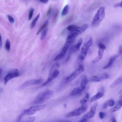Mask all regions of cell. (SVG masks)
Returning <instances> with one entry per match:
<instances>
[{"mask_svg": "<svg viewBox=\"0 0 122 122\" xmlns=\"http://www.w3.org/2000/svg\"><path fill=\"white\" fill-rule=\"evenodd\" d=\"M105 17V7L102 6L100 7L95 14L91 22L92 26L93 27H98L100 25Z\"/></svg>", "mask_w": 122, "mask_h": 122, "instance_id": "7a4b0ae2", "label": "cell"}, {"mask_svg": "<svg viewBox=\"0 0 122 122\" xmlns=\"http://www.w3.org/2000/svg\"><path fill=\"white\" fill-rule=\"evenodd\" d=\"M53 92L51 90H47L40 93L33 102V104H41L50 99L53 95Z\"/></svg>", "mask_w": 122, "mask_h": 122, "instance_id": "6da1fadb", "label": "cell"}, {"mask_svg": "<svg viewBox=\"0 0 122 122\" xmlns=\"http://www.w3.org/2000/svg\"><path fill=\"white\" fill-rule=\"evenodd\" d=\"M119 55H120V54L118 53V54H117V55H115L112 56V57H111L110 58V59H109V60L108 63H107V64L105 65V66H104L103 67L102 69H108V68H110V67L112 66V65L113 63L114 62V61L117 58V57H118V56H119Z\"/></svg>", "mask_w": 122, "mask_h": 122, "instance_id": "2e32d148", "label": "cell"}, {"mask_svg": "<svg viewBox=\"0 0 122 122\" xmlns=\"http://www.w3.org/2000/svg\"><path fill=\"white\" fill-rule=\"evenodd\" d=\"M5 49L7 51H9L10 48V43L9 40L7 39L6 41H5Z\"/></svg>", "mask_w": 122, "mask_h": 122, "instance_id": "f1b7e54d", "label": "cell"}, {"mask_svg": "<svg viewBox=\"0 0 122 122\" xmlns=\"http://www.w3.org/2000/svg\"><path fill=\"white\" fill-rule=\"evenodd\" d=\"M98 55L94 59L92 60V63H96L99 62L102 58L104 51L106 49V46L103 43H99L98 44Z\"/></svg>", "mask_w": 122, "mask_h": 122, "instance_id": "30bf717a", "label": "cell"}, {"mask_svg": "<svg viewBox=\"0 0 122 122\" xmlns=\"http://www.w3.org/2000/svg\"><path fill=\"white\" fill-rule=\"evenodd\" d=\"M2 45V37L0 34V48L1 49Z\"/></svg>", "mask_w": 122, "mask_h": 122, "instance_id": "74e56055", "label": "cell"}, {"mask_svg": "<svg viewBox=\"0 0 122 122\" xmlns=\"http://www.w3.org/2000/svg\"><path fill=\"white\" fill-rule=\"evenodd\" d=\"M121 58H122V55H121Z\"/></svg>", "mask_w": 122, "mask_h": 122, "instance_id": "ee69618b", "label": "cell"}, {"mask_svg": "<svg viewBox=\"0 0 122 122\" xmlns=\"http://www.w3.org/2000/svg\"><path fill=\"white\" fill-rule=\"evenodd\" d=\"M48 20H46V21L43 24V25L40 28V29H39V30H38V31H37V35H38L44 29H45V28L47 27V25H48Z\"/></svg>", "mask_w": 122, "mask_h": 122, "instance_id": "4316f807", "label": "cell"}, {"mask_svg": "<svg viewBox=\"0 0 122 122\" xmlns=\"http://www.w3.org/2000/svg\"><path fill=\"white\" fill-rule=\"evenodd\" d=\"M122 83V76L119 77L117 79H116L111 85L110 87L111 88H114L117 86L118 85L120 84V83Z\"/></svg>", "mask_w": 122, "mask_h": 122, "instance_id": "ffe728a7", "label": "cell"}, {"mask_svg": "<svg viewBox=\"0 0 122 122\" xmlns=\"http://www.w3.org/2000/svg\"><path fill=\"white\" fill-rule=\"evenodd\" d=\"M75 38H71V37H67L66 41L65 42V43L64 45L63 46V48H62L61 51L54 58L53 60L55 61L60 60L61 59H62L64 56L66 55L67 51L71 45L72 44V43L74 42L75 41Z\"/></svg>", "mask_w": 122, "mask_h": 122, "instance_id": "277c9868", "label": "cell"}, {"mask_svg": "<svg viewBox=\"0 0 122 122\" xmlns=\"http://www.w3.org/2000/svg\"><path fill=\"white\" fill-rule=\"evenodd\" d=\"M88 27L89 25L88 24H84L81 26H77L74 30L72 32L76 33L79 35V34L84 32L88 29Z\"/></svg>", "mask_w": 122, "mask_h": 122, "instance_id": "5bb4252c", "label": "cell"}, {"mask_svg": "<svg viewBox=\"0 0 122 122\" xmlns=\"http://www.w3.org/2000/svg\"><path fill=\"white\" fill-rule=\"evenodd\" d=\"M42 81V79H32L28 80L24 82L20 86V89H24L26 87H28L30 86L37 85L41 83Z\"/></svg>", "mask_w": 122, "mask_h": 122, "instance_id": "8fae6325", "label": "cell"}, {"mask_svg": "<svg viewBox=\"0 0 122 122\" xmlns=\"http://www.w3.org/2000/svg\"><path fill=\"white\" fill-rule=\"evenodd\" d=\"M23 112L24 114V115H32L35 113V112H34L30 110L29 109L25 110L24 111H23Z\"/></svg>", "mask_w": 122, "mask_h": 122, "instance_id": "83f0119b", "label": "cell"}, {"mask_svg": "<svg viewBox=\"0 0 122 122\" xmlns=\"http://www.w3.org/2000/svg\"><path fill=\"white\" fill-rule=\"evenodd\" d=\"M105 116V113L103 112H100L99 113V116L101 119H103Z\"/></svg>", "mask_w": 122, "mask_h": 122, "instance_id": "d6a6232c", "label": "cell"}, {"mask_svg": "<svg viewBox=\"0 0 122 122\" xmlns=\"http://www.w3.org/2000/svg\"><path fill=\"white\" fill-rule=\"evenodd\" d=\"M84 71V67L83 65L80 64L79 67L72 71L66 79V82H69L75 79L81 72Z\"/></svg>", "mask_w": 122, "mask_h": 122, "instance_id": "8992f818", "label": "cell"}, {"mask_svg": "<svg viewBox=\"0 0 122 122\" xmlns=\"http://www.w3.org/2000/svg\"><path fill=\"white\" fill-rule=\"evenodd\" d=\"M41 2L43 3H44V4H46V3H47L49 0H39Z\"/></svg>", "mask_w": 122, "mask_h": 122, "instance_id": "f35d334b", "label": "cell"}, {"mask_svg": "<svg viewBox=\"0 0 122 122\" xmlns=\"http://www.w3.org/2000/svg\"><path fill=\"white\" fill-rule=\"evenodd\" d=\"M87 83H88V79H87V78L86 76H84L82 77V80L81 81V86H80V87L84 90Z\"/></svg>", "mask_w": 122, "mask_h": 122, "instance_id": "44dd1931", "label": "cell"}, {"mask_svg": "<svg viewBox=\"0 0 122 122\" xmlns=\"http://www.w3.org/2000/svg\"><path fill=\"white\" fill-rule=\"evenodd\" d=\"M122 107V100H120L117 104L115 105V106L112 109V112H115L118 111H119L121 108Z\"/></svg>", "mask_w": 122, "mask_h": 122, "instance_id": "7402d4cb", "label": "cell"}, {"mask_svg": "<svg viewBox=\"0 0 122 122\" xmlns=\"http://www.w3.org/2000/svg\"><path fill=\"white\" fill-rule=\"evenodd\" d=\"M115 7H121L122 8V0L121 1V2H120V3H117L116 4H115L114 5Z\"/></svg>", "mask_w": 122, "mask_h": 122, "instance_id": "d590c367", "label": "cell"}, {"mask_svg": "<svg viewBox=\"0 0 122 122\" xmlns=\"http://www.w3.org/2000/svg\"><path fill=\"white\" fill-rule=\"evenodd\" d=\"M89 97H90V95H89V94L88 93H87L85 96L83 97V98H82L81 100L80 101V103L82 105V104H85L86 103L87 101L89 100Z\"/></svg>", "mask_w": 122, "mask_h": 122, "instance_id": "603a6c76", "label": "cell"}, {"mask_svg": "<svg viewBox=\"0 0 122 122\" xmlns=\"http://www.w3.org/2000/svg\"><path fill=\"white\" fill-rule=\"evenodd\" d=\"M20 76V73L19 71L16 69H14L10 71L4 77V84H6L8 81L14 78L18 77Z\"/></svg>", "mask_w": 122, "mask_h": 122, "instance_id": "9c48e42d", "label": "cell"}, {"mask_svg": "<svg viewBox=\"0 0 122 122\" xmlns=\"http://www.w3.org/2000/svg\"><path fill=\"white\" fill-rule=\"evenodd\" d=\"M82 41H83L82 38H80L79 40H78L77 43L74 46L71 47V48L70 49L69 54H70L71 53H73V52H75L79 51V50L82 44Z\"/></svg>", "mask_w": 122, "mask_h": 122, "instance_id": "9a60e30c", "label": "cell"}, {"mask_svg": "<svg viewBox=\"0 0 122 122\" xmlns=\"http://www.w3.org/2000/svg\"><path fill=\"white\" fill-rule=\"evenodd\" d=\"M92 44H93V39L92 38H91L86 42H85L84 44V45L82 46L81 49V53L79 56V59L80 60L83 61L86 55L87 54L89 49L92 46Z\"/></svg>", "mask_w": 122, "mask_h": 122, "instance_id": "5b68a950", "label": "cell"}, {"mask_svg": "<svg viewBox=\"0 0 122 122\" xmlns=\"http://www.w3.org/2000/svg\"><path fill=\"white\" fill-rule=\"evenodd\" d=\"M69 6L68 5H65L64 8H63L61 13V15L62 16H64L65 15H66L69 11Z\"/></svg>", "mask_w": 122, "mask_h": 122, "instance_id": "cb8c5ba5", "label": "cell"}, {"mask_svg": "<svg viewBox=\"0 0 122 122\" xmlns=\"http://www.w3.org/2000/svg\"><path fill=\"white\" fill-rule=\"evenodd\" d=\"M87 109V105L86 103L82 104V105L81 107L68 112L66 114V116L70 117H74V116L80 115L82 113H83L84 112H85Z\"/></svg>", "mask_w": 122, "mask_h": 122, "instance_id": "52a82bcc", "label": "cell"}, {"mask_svg": "<svg viewBox=\"0 0 122 122\" xmlns=\"http://www.w3.org/2000/svg\"><path fill=\"white\" fill-rule=\"evenodd\" d=\"M97 105H98V104L97 103L93 105L91 108L90 111L88 112L86 114L83 115L81 118V119L79 121V122H85L88 121L90 119L93 117L96 113V109Z\"/></svg>", "mask_w": 122, "mask_h": 122, "instance_id": "ba28073f", "label": "cell"}, {"mask_svg": "<svg viewBox=\"0 0 122 122\" xmlns=\"http://www.w3.org/2000/svg\"><path fill=\"white\" fill-rule=\"evenodd\" d=\"M47 31H48V28L46 27L42 30L41 34V40H43L44 39V38H45V37L47 35Z\"/></svg>", "mask_w": 122, "mask_h": 122, "instance_id": "484cf974", "label": "cell"}, {"mask_svg": "<svg viewBox=\"0 0 122 122\" xmlns=\"http://www.w3.org/2000/svg\"><path fill=\"white\" fill-rule=\"evenodd\" d=\"M115 104V102L112 99H110L106 101L102 105L103 109H106L109 107H112Z\"/></svg>", "mask_w": 122, "mask_h": 122, "instance_id": "ac0fdd59", "label": "cell"}, {"mask_svg": "<svg viewBox=\"0 0 122 122\" xmlns=\"http://www.w3.org/2000/svg\"><path fill=\"white\" fill-rule=\"evenodd\" d=\"M2 89L1 88H0V94L2 93Z\"/></svg>", "mask_w": 122, "mask_h": 122, "instance_id": "b9f144b4", "label": "cell"}, {"mask_svg": "<svg viewBox=\"0 0 122 122\" xmlns=\"http://www.w3.org/2000/svg\"><path fill=\"white\" fill-rule=\"evenodd\" d=\"M60 67V64L59 63H55L53 64L50 68L49 75L46 81L42 84V86H45L50 83L53 79L56 78L60 74V71L58 69Z\"/></svg>", "mask_w": 122, "mask_h": 122, "instance_id": "3957f363", "label": "cell"}, {"mask_svg": "<svg viewBox=\"0 0 122 122\" xmlns=\"http://www.w3.org/2000/svg\"><path fill=\"white\" fill-rule=\"evenodd\" d=\"M112 122H116V120H115V118H114V117L112 118Z\"/></svg>", "mask_w": 122, "mask_h": 122, "instance_id": "ab89813d", "label": "cell"}, {"mask_svg": "<svg viewBox=\"0 0 122 122\" xmlns=\"http://www.w3.org/2000/svg\"><path fill=\"white\" fill-rule=\"evenodd\" d=\"M104 88L103 87L101 88L91 98L90 101V102H95L102 97L104 95Z\"/></svg>", "mask_w": 122, "mask_h": 122, "instance_id": "4fadbf2b", "label": "cell"}, {"mask_svg": "<svg viewBox=\"0 0 122 122\" xmlns=\"http://www.w3.org/2000/svg\"><path fill=\"white\" fill-rule=\"evenodd\" d=\"M2 69H0V75H1V73H2Z\"/></svg>", "mask_w": 122, "mask_h": 122, "instance_id": "7bdbcfd3", "label": "cell"}, {"mask_svg": "<svg viewBox=\"0 0 122 122\" xmlns=\"http://www.w3.org/2000/svg\"><path fill=\"white\" fill-rule=\"evenodd\" d=\"M36 117H30L27 118V119L25 120V121L29 122H32L36 120Z\"/></svg>", "mask_w": 122, "mask_h": 122, "instance_id": "1f68e13d", "label": "cell"}, {"mask_svg": "<svg viewBox=\"0 0 122 122\" xmlns=\"http://www.w3.org/2000/svg\"><path fill=\"white\" fill-rule=\"evenodd\" d=\"M51 8H50V9L49 10H48V12H47V15L50 14V11H51Z\"/></svg>", "mask_w": 122, "mask_h": 122, "instance_id": "60d3db41", "label": "cell"}, {"mask_svg": "<svg viewBox=\"0 0 122 122\" xmlns=\"http://www.w3.org/2000/svg\"><path fill=\"white\" fill-rule=\"evenodd\" d=\"M24 115V114L23 113V112H22L19 116V117H18V118H17V121H18V122H19V121H20V120H21V118H22V116H23Z\"/></svg>", "mask_w": 122, "mask_h": 122, "instance_id": "e575fe53", "label": "cell"}, {"mask_svg": "<svg viewBox=\"0 0 122 122\" xmlns=\"http://www.w3.org/2000/svg\"><path fill=\"white\" fill-rule=\"evenodd\" d=\"M34 11V9H33L32 8H30V11H29V13L28 20H30L32 18Z\"/></svg>", "mask_w": 122, "mask_h": 122, "instance_id": "4dcf8cb0", "label": "cell"}, {"mask_svg": "<svg viewBox=\"0 0 122 122\" xmlns=\"http://www.w3.org/2000/svg\"><path fill=\"white\" fill-rule=\"evenodd\" d=\"M84 90L81 88V87H77L75 88L71 92L70 95L72 96H75L78 94H79L80 93H81Z\"/></svg>", "mask_w": 122, "mask_h": 122, "instance_id": "d6986e66", "label": "cell"}, {"mask_svg": "<svg viewBox=\"0 0 122 122\" xmlns=\"http://www.w3.org/2000/svg\"><path fill=\"white\" fill-rule=\"evenodd\" d=\"M109 78V76L107 73H103L100 74L94 75L92 76L90 79V81L92 82H100L102 80L107 79Z\"/></svg>", "mask_w": 122, "mask_h": 122, "instance_id": "7c38bea8", "label": "cell"}, {"mask_svg": "<svg viewBox=\"0 0 122 122\" xmlns=\"http://www.w3.org/2000/svg\"><path fill=\"white\" fill-rule=\"evenodd\" d=\"M45 104H36L35 105L32 106L28 109L36 113L37 111L44 109L45 107Z\"/></svg>", "mask_w": 122, "mask_h": 122, "instance_id": "e0dca14e", "label": "cell"}, {"mask_svg": "<svg viewBox=\"0 0 122 122\" xmlns=\"http://www.w3.org/2000/svg\"><path fill=\"white\" fill-rule=\"evenodd\" d=\"M7 18H8V19L10 23H13L14 22V19H13L11 16H10V15H7Z\"/></svg>", "mask_w": 122, "mask_h": 122, "instance_id": "836d02e7", "label": "cell"}, {"mask_svg": "<svg viewBox=\"0 0 122 122\" xmlns=\"http://www.w3.org/2000/svg\"><path fill=\"white\" fill-rule=\"evenodd\" d=\"M119 54H122V45H121L119 47Z\"/></svg>", "mask_w": 122, "mask_h": 122, "instance_id": "8d00e7d4", "label": "cell"}, {"mask_svg": "<svg viewBox=\"0 0 122 122\" xmlns=\"http://www.w3.org/2000/svg\"><path fill=\"white\" fill-rule=\"evenodd\" d=\"M76 27H77V26H76L75 25H73V24L70 25H69L67 27V30L68 31H69L70 32H71L74 30L75 29Z\"/></svg>", "mask_w": 122, "mask_h": 122, "instance_id": "f546056e", "label": "cell"}, {"mask_svg": "<svg viewBox=\"0 0 122 122\" xmlns=\"http://www.w3.org/2000/svg\"><path fill=\"white\" fill-rule=\"evenodd\" d=\"M40 14L39 13L36 17L35 18L33 19V20H32L31 23V25H30V29H33L34 26H35V24L36 23V22H37V21L38 20L39 18H40Z\"/></svg>", "mask_w": 122, "mask_h": 122, "instance_id": "d4e9b609", "label": "cell"}, {"mask_svg": "<svg viewBox=\"0 0 122 122\" xmlns=\"http://www.w3.org/2000/svg\"></svg>", "mask_w": 122, "mask_h": 122, "instance_id": "f6af8a7d", "label": "cell"}]
</instances>
